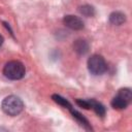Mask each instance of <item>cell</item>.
<instances>
[{
  "label": "cell",
  "mask_w": 132,
  "mask_h": 132,
  "mask_svg": "<svg viewBox=\"0 0 132 132\" xmlns=\"http://www.w3.org/2000/svg\"><path fill=\"white\" fill-rule=\"evenodd\" d=\"M2 43H3V37H2V35L0 34V46L2 45Z\"/></svg>",
  "instance_id": "7c38bea8"
},
{
  "label": "cell",
  "mask_w": 132,
  "mask_h": 132,
  "mask_svg": "<svg viewBox=\"0 0 132 132\" xmlns=\"http://www.w3.org/2000/svg\"><path fill=\"white\" fill-rule=\"evenodd\" d=\"M53 99H54V101H56L57 103H59L60 105H62V106H64V107H67V108H71V104L65 99V98H63V97H61L60 95H53Z\"/></svg>",
  "instance_id": "30bf717a"
},
{
  "label": "cell",
  "mask_w": 132,
  "mask_h": 132,
  "mask_svg": "<svg viewBox=\"0 0 132 132\" xmlns=\"http://www.w3.org/2000/svg\"><path fill=\"white\" fill-rule=\"evenodd\" d=\"M63 23L66 27L72 30H81L84 28V22L75 15H66L63 19Z\"/></svg>",
  "instance_id": "5b68a950"
},
{
  "label": "cell",
  "mask_w": 132,
  "mask_h": 132,
  "mask_svg": "<svg viewBox=\"0 0 132 132\" xmlns=\"http://www.w3.org/2000/svg\"><path fill=\"white\" fill-rule=\"evenodd\" d=\"M88 48H89V45L85 40H76V42L74 43V50L79 54L87 53Z\"/></svg>",
  "instance_id": "ba28073f"
},
{
  "label": "cell",
  "mask_w": 132,
  "mask_h": 132,
  "mask_svg": "<svg viewBox=\"0 0 132 132\" xmlns=\"http://www.w3.org/2000/svg\"><path fill=\"white\" fill-rule=\"evenodd\" d=\"M89 100H90V99H89ZM90 107H91L98 116H100V117H103V116L105 114V107H104L101 103H99V102H97V101H95V100H93V99L90 100Z\"/></svg>",
  "instance_id": "52a82bcc"
},
{
  "label": "cell",
  "mask_w": 132,
  "mask_h": 132,
  "mask_svg": "<svg viewBox=\"0 0 132 132\" xmlns=\"http://www.w3.org/2000/svg\"><path fill=\"white\" fill-rule=\"evenodd\" d=\"M25 73H26L25 66L23 65V63L19 61H9L8 63L5 64L3 68V74L7 78L12 80L23 78Z\"/></svg>",
  "instance_id": "7a4b0ae2"
},
{
  "label": "cell",
  "mask_w": 132,
  "mask_h": 132,
  "mask_svg": "<svg viewBox=\"0 0 132 132\" xmlns=\"http://www.w3.org/2000/svg\"><path fill=\"white\" fill-rule=\"evenodd\" d=\"M2 109L6 114L15 117L23 111L24 103L19 97L14 95H10L2 101Z\"/></svg>",
  "instance_id": "6da1fadb"
},
{
  "label": "cell",
  "mask_w": 132,
  "mask_h": 132,
  "mask_svg": "<svg viewBox=\"0 0 132 132\" xmlns=\"http://www.w3.org/2000/svg\"><path fill=\"white\" fill-rule=\"evenodd\" d=\"M79 11H80L84 15H86V16H92V15L95 14L94 8H93L92 6H90V5H84V6L79 7Z\"/></svg>",
  "instance_id": "8fae6325"
},
{
  "label": "cell",
  "mask_w": 132,
  "mask_h": 132,
  "mask_svg": "<svg viewBox=\"0 0 132 132\" xmlns=\"http://www.w3.org/2000/svg\"><path fill=\"white\" fill-rule=\"evenodd\" d=\"M70 111H71V113L73 114V118H75L81 125H84V126H86L88 129H90V127H89V122L78 112V111H76V110H73L72 108H70Z\"/></svg>",
  "instance_id": "9c48e42d"
},
{
  "label": "cell",
  "mask_w": 132,
  "mask_h": 132,
  "mask_svg": "<svg viewBox=\"0 0 132 132\" xmlns=\"http://www.w3.org/2000/svg\"><path fill=\"white\" fill-rule=\"evenodd\" d=\"M88 69L94 75H101L107 69V64L104 58L100 55H93L88 60Z\"/></svg>",
  "instance_id": "277c9868"
},
{
  "label": "cell",
  "mask_w": 132,
  "mask_h": 132,
  "mask_svg": "<svg viewBox=\"0 0 132 132\" xmlns=\"http://www.w3.org/2000/svg\"><path fill=\"white\" fill-rule=\"evenodd\" d=\"M132 100L131 90L128 88H124L119 90L118 94L111 100V106L116 109H125Z\"/></svg>",
  "instance_id": "3957f363"
},
{
  "label": "cell",
  "mask_w": 132,
  "mask_h": 132,
  "mask_svg": "<svg viewBox=\"0 0 132 132\" xmlns=\"http://www.w3.org/2000/svg\"><path fill=\"white\" fill-rule=\"evenodd\" d=\"M126 21V15L121 11H114L109 15V22L113 25H122Z\"/></svg>",
  "instance_id": "8992f818"
}]
</instances>
